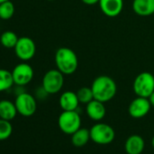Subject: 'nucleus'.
I'll return each instance as SVG.
<instances>
[{"label": "nucleus", "mask_w": 154, "mask_h": 154, "mask_svg": "<svg viewBox=\"0 0 154 154\" xmlns=\"http://www.w3.org/2000/svg\"><path fill=\"white\" fill-rule=\"evenodd\" d=\"M94 97L102 103H107L114 98L117 94V85L112 77L100 75L94 80L91 86Z\"/></svg>", "instance_id": "nucleus-1"}, {"label": "nucleus", "mask_w": 154, "mask_h": 154, "mask_svg": "<svg viewBox=\"0 0 154 154\" xmlns=\"http://www.w3.org/2000/svg\"><path fill=\"white\" fill-rule=\"evenodd\" d=\"M54 62L56 68L64 75H71L78 68V57L75 52L68 47H60L55 52Z\"/></svg>", "instance_id": "nucleus-2"}, {"label": "nucleus", "mask_w": 154, "mask_h": 154, "mask_svg": "<svg viewBox=\"0 0 154 154\" xmlns=\"http://www.w3.org/2000/svg\"><path fill=\"white\" fill-rule=\"evenodd\" d=\"M64 84V74L57 68L47 71L42 81V88L47 94H55L59 93Z\"/></svg>", "instance_id": "nucleus-3"}, {"label": "nucleus", "mask_w": 154, "mask_h": 154, "mask_svg": "<svg viewBox=\"0 0 154 154\" xmlns=\"http://www.w3.org/2000/svg\"><path fill=\"white\" fill-rule=\"evenodd\" d=\"M82 120L77 111H63L58 118V126L60 130L65 133L72 135L81 128Z\"/></svg>", "instance_id": "nucleus-4"}, {"label": "nucleus", "mask_w": 154, "mask_h": 154, "mask_svg": "<svg viewBox=\"0 0 154 154\" xmlns=\"http://www.w3.org/2000/svg\"><path fill=\"white\" fill-rule=\"evenodd\" d=\"M132 87L137 96L149 98L154 92V75L149 72L139 73L133 81Z\"/></svg>", "instance_id": "nucleus-5"}, {"label": "nucleus", "mask_w": 154, "mask_h": 154, "mask_svg": "<svg viewBox=\"0 0 154 154\" xmlns=\"http://www.w3.org/2000/svg\"><path fill=\"white\" fill-rule=\"evenodd\" d=\"M91 140L99 145H107L113 141L115 131L112 126L107 123L98 122L90 129Z\"/></svg>", "instance_id": "nucleus-6"}, {"label": "nucleus", "mask_w": 154, "mask_h": 154, "mask_svg": "<svg viewBox=\"0 0 154 154\" xmlns=\"http://www.w3.org/2000/svg\"><path fill=\"white\" fill-rule=\"evenodd\" d=\"M15 104L17 112L24 117H30L35 114L37 108V103L33 95L27 93L18 94Z\"/></svg>", "instance_id": "nucleus-7"}, {"label": "nucleus", "mask_w": 154, "mask_h": 154, "mask_svg": "<svg viewBox=\"0 0 154 154\" xmlns=\"http://www.w3.org/2000/svg\"><path fill=\"white\" fill-rule=\"evenodd\" d=\"M14 49L17 56L24 62L31 60L36 52V46L34 40L27 36L19 37Z\"/></svg>", "instance_id": "nucleus-8"}, {"label": "nucleus", "mask_w": 154, "mask_h": 154, "mask_svg": "<svg viewBox=\"0 0 154 154\" xmlns=\"http://www.w3.org/2000/svg\"><path fill=\"white\" fill-rule=\"evenodd\" d=\"M12 76L15 85L17 86H25L33 80L34 70L27 63H21L14 67Z\"/></svg>", "instance_id": "nucleus-9"}, {"label": "nucleus", "mask_w": 154, "mask_h": 154, "mask_svg": "<svg viewBox=\"0 0 154 154\" xmlns=\"http://www.w3.org/2000/svg\"><path fill=\"white\" fill-rule=\"evenodd\" d=\"M151 105L148 98L137 96L132 100L128 107L130 116L134 119H140L145 117L150 111Z\"/></svg>", "instance_id": "nucleus-10"}, {"label": "nucleus", "mask_w": 154, "mask_h": 154, "mask_svg": "<svg viewBox=\"0 0 154 154\" xmlns=\"http://www.w3.org/2000/svg\"><path fill=\"white\" fill-rule=\"evenodd\" d=\"M98 4L101 11L106 17H116L122 13L124 2L123 0H100Z\"/></svg>", "instance_id": "nucleus-11"}, {"label": "nucleus", "mask_w": 154, "mask_h": 154, "mask_svg": "<svg viewBox=\"0 0 154 154\" xmlns=\"http://www.w3.org/2000/svg\"><path fill=\"white\" fill-rule=\"evenodd\" d=\"M86 113L88 117L93 121H102L106 114V108L104 106V103L94 99L86 104Z\"/></svg>", "instance_id": "nucleus-12"}, {"label": "nucleus", "mask_w": 154, "mask_h": 154, "mask_svg": "<svg viewBox=\"0 0 154 154\" xmlns=\"http://www.w3.org/2000/svg\"><path fill=\"white\" fill-rule=\"evenodd\" d=\"M79 103L80 102L76 93L72 91L63 93L59 98V104L63 111H77Z\"/></svg>", "instance_id": "nucleus-13"}, {"label": "nucleus", "mask_w": 154, "mask_h": 154, "mask_svg": "<svg viewBox=\"0 0 154 154\" xmlns=\"http://www.w3.org/2000/svg\"><path fill=\"white\" fill-rule=\"evenodd\" d=\"M144 148V140L138 134H133L128 137L124 144V149L127 154H141Z\"/></svg>", "instance_id": "nucleus-14"}, {"label": "nucleus", "mask_w": 154, "mask_h": 154, "mask_svg": "<svg viewBox=\"0 0 154 154\" xmlns=\"http://www.w3.org/2000/svg\"><path fill=\"white\" fill-rule=\"evenodd\" d=\"M132 9L140 17H149L154 14V0H133Z\"/></svg>", "instance_id": "nucleus-15"}, {"label": "nucleus", "mask_w": 154, "mask_h": 154, "mask_svg": "<svg viewBox=\"0 0 154 154\" xmlns=\"http://www.w3.org/2000/svg\"><path fill=\"white\" fill-rule=\"evenodd\" d=\"M17 113L15 103H12L9 100L0 101V118L1 119L12 121Z\"/></svg>", "instance_id": "nucleus-16"}, {"label": "nucleus", "mask_w": 154, "mask_h": 154, "mask_svg": "<svg viewBox=\"0 0 154 154\" xmlns=\"http://www.w3.org/2000/svg\"><path fill=\"white\" fill-rule=\"evenodd\" d=\"M91 140L90 136V130H87L85 128H80L77 130L75 132L72 134V143L75 147H83L88 143V141Z\"/></svg>", "instance_id": "nucleus-17"}, {"label": "nucleus", "mask_w": 154, "mask_h": 154, "mask_svg": "<svg viewBox=\"0 0 154 154\" xmlns=\"http://www.w3.org/2000/svg\"><path fill=\"white\" fill-rule=\"evenodd\" d=\"M14 80L12 72L5 69H0V92H4L10 89L13 86Z\"/></svg>", "instance_id": "nucleus-18"}, {"label": "nucleus", "mask_w": 154, "mask_h": 154, "mask_svg": "<svg viewBox=\"0 0 154 154\" xmlns=\"http://www.w3.org/2000/svg\"><path fill=\"white\" fill-rule=\"evenodd\" d=\"M19 37L12 31H6L0 36V43L6 48H15Z\"/></svg>", "instance_id": "nucleus-19"}, {"label": "nucleus", "mask_w": 154, "mask_h": 154, "mask_svg": "<svg viewBox=\"0 0 154 154\" xmlns=\"http://www.w3.org/2000/svg\"><path fill=\"white\" fill-rule=\"evenodd\" d=\"M14 14H15V6L10 0L0 4V18L1 19L8 20L12 18Z\"/></svg>", "instance_id": "nucleus-20"}, {"label": "nucleus", "mask_w": 154, "mask_h": 154, "mask_svg": "<svg viewBox=\"0 0 154 154\" xmlns=\"http://www.w3.org/2000/svg\"><path fill=\"white\" fill-rule=\"evenodd\" d=\"M76 94H77V97H78L80 103H83V104H87L94 99L92 88L87 87V86H84L80 88L76 92Z\"/></svg>", "instance_id": "nucleus-21"}, {"label": "nucleus", "mask_w": 154, "mask_h": 154, "mask_svg": "<svg viewBox=\"0 0 154 154\" xmlns=\"http://www.w3.org/2000/svg\"><path fill=\"white\" fill-rule=\"evenodd\" d=\"M13 132V126L10 121L0 118V140L8 139Z\"/></svg>", "instance_id": "nucleus-22"}, {"label": "nucleus", "mask_w": 154, "mask_h": 154, "mask_svg": "<svg viewBox=\"0 0 154 154\" xmlns=\"http://www.w3.org/2000/svg\"><path fill=\"white\" fill-rule=\"evenodd\" d=\"M81 1L85 4V5H88V6H94V5H96L99 3L100 0H81Z\"/></svg>", "instance_id": "nucleus-23"}, {"label": "nucleus", "mask_w": 154, "mask_h": 154, "mask_svg": "<svg viewBox=\"0 0 154 154\" xmlns=\"http://www.w3.org/2000/svg\"><path fill=\"white\" fill-rule=\"evenodd\" d=\"M149 103H150V105H151V107H154V92L149 96Z\"/></svg>", "instance_id": "nucleus-24"}, {"label": "nucleus", "mask_w": 154, "mask_h": 154, "mask_svg": "<svg viewBox=\"0 0 154 154\" xmlns=\"http://www.w3.org/2000/svg\"><path fill=\"white\" fill-rule=\"evenodd\" d=\"M151 145H152V147L154 149V136L152 137V140H151Z\"/></svg>", "instance_id": "nucleus-25"}, {"label": "nucleus", "mask_w": 154, "mask_h": 154, "mask_svg": "<svg viewBox=\"0 0 154 154\" xmlns=\"http://www.w3.org/2000/svg\"><path fill=\"white\" fill-rule=\"evenodd\" d=\"M6 1H8V0H0V4H1V3H4V2H6Z\"/></svg>", "instance_id": "nucleus-26"}, {"label": "nucleus", "mask_w": 154, "mask_h": 154, "mask_svg": "<svg viewBox=\"0 0 154 154\" xmlns=\"http://www.w3.org/2000/svg\"><path fill=\"white\" fill-rule=\"evenodd\" d=\"M47 1H54V0H47Z\"/></svg>", "instance_id": "nucleus-27"}, {"label": "nucleus", "mask_w": 154, "mask_h": 154, "mask_svg": "<svg viewBox=\"0 0 154 154\" xmlns=\"http://www.w3.org/2000/svg\"><path fill=\"white\" fill-rule=\"evenodd\" d=\"M153 16H154V14H153Z\"/></svg>", "instance_id": "nucleus-28"}]
</instances>
